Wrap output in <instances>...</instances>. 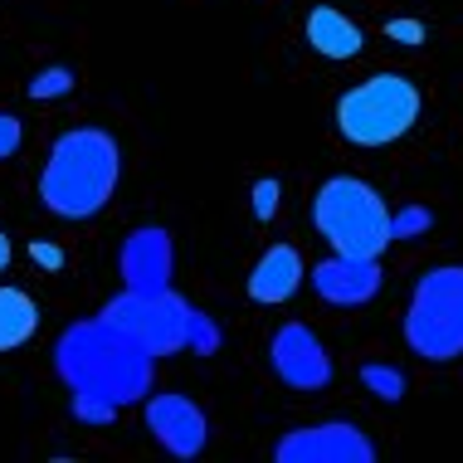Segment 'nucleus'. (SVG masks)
I'll return each mask as SVG.
<instances>
[{"mask_svg": "<svg viewBox=\"0 0 463 463\" xmlns=\"http://www.w3.org/2000/svg\"><path fill=\"white\" fill-rule=\"evenodd\" d=\"M307 44L317 49L322 59H356L361 44H366V34H361V24L352 15H342V10H332V5H317L307 15Z\"/></svg>", "mask_w": 463, "mask_h": 463, "instance_id": "ddd939ff", "label": "nucleus"}, {"mask_svg": "<svg viewBox=\"0 0 463 463\" xmlns=\"http://www.w3.org/2000/svg\"><path fill=\"white\" fill-rule=\"evenodd\" d=\"M424 98L405 73H371L336 98V132L352 146H391L420 122Z\"/></svg>", "mask_w": 463, "mask_h": 463, "instance_id": "20e7f679", "label": "nucleus"}, {"mask_svg": "<svg viewBox=\"0 0 463 463\" xmlns=\"http://www.w3.org/2000/svg\"><path fill=\"white\" fill-rule=\"evenodd\" d=\"M361 385H366L371 395H381V400H395L405 395V371H395V366H385V361H366L361 366Z\"/></svg>", "mask_w": 463, "mask_h": 463, "instance_id": "2eb2a0df", "label": "nucleus"}, {"mask_svg": "<svg viewBox=\"0 0 463 463\" xmlns=\"http://www.w3.org/2000/svg\"><path fill=\"white\" fill-rule=\"evenodd\" d=\"M40 332V303L24 288H0V356L20 352Z\"/></svg>", "mask_w": 463, "mask_h": 463, "instance_id": "4468645a", "label": "nucleus"}, {"mask_svg": "<svg viewBox=\"0 0 463 463\" xmlns=\"http://www.w3.org/2000/svg\"><path fill=\"white\" fill-rule=\"evenodd\" d=\"M434 215L424 205H405L400 215H391V240H415L420 230H430Z\"/></svg>", "mask_w": 463, "mask_h": 463, "instance_id": "a211bd4d", "label": "nucleus"}, {"mask_svg": "<svg viewBox=\"0 0 463 463\" xmlns=\"http://www.w3.org/2000/svg\"><path fill=\"white\" fill-rule=\"evenodd\" d=\"M185 346H191L195 356H215V346H220L215 322H210L200 307H191V322H185Z\"/></svg>", "mask_w": 463, "mask_h": 463, "instance_id": "f3484780", "label": "nucleus"}, {"mask_svg": "<svg viewBox=\"0 0 463 463\" xmlns=\"http://www.w3.org/2000/svg\"><path fill=\"white\" fill-rule=\"evenodd\" d=\"M122 181V146L103 128H69L49 146L40 171V200L59 220H93L108 210Z\"/></svg>", "mask_w": 463, "mask_h": 463, "instance_id": "f03ea898", "label": "nucleus"}, {"mask_svg": "<svg viewBox=\"0 0 463 463\" xmlns=\"http://www.w3.org/2000/svg\"><path fill=\"white\" fill-rule=\"evenodd\" d=\"M142 415H146L152 439L166 449L171 458H195V454H205V444H210V420H205V410H200L195 400L166 391V395L142 400Z\"/></svg>", "mask_w": 463, "mask_h": 463, "instance_id": "1a4fd4ad", "label": "nucleus"}, {"mask_svg": "<svg viewBox=\"0 0 463 463\" xmlns=\"http://www.w3.org/2000/svg\"><path fill=\"white\" fill-rule=\"evenodd\" d=\"M312 288H317V298L332 307H361L381 293V264H375V259L332 254L312 269Z\"/></svg>", "mask_w": 463, "mask_h": 463, "instance_id": "9b49d317", "label": "nucleus"}, {"mask_svg": "<svg viewBox=\"0 0 463 463\" xmlns=\"http://www.w3.org/2000/svg\"><path fill=\"white\" fill-rule=\"evenodd\" d=\"M73 415L79 420H89V424H108L118 410H108V405H98V400H89V395H73Z\"/></svg>", "mask_w": 463, "mask_h": 463, "instance_id": "412c9836", "label": "nucleus"}, {"mask_svg": "<svg viewBox=\"0 0 463 463\" xmlns=\"http://www.w3.org/2000/svg\"><path fill=\"white\" fill-rule=\"evenodd\" d=\"M34 259H40V264H49V269H59V264H64V254H59L54 244H34Z\"/></svg>", "mask_w": 463, "mask_h": 463, "instance_id": "5701e85b", "label": "nucleus"}, {"mask_svg": "<svg viewBox=\"0 0 463 463\" xmlns=\"http://www.w3.org/2000/svg\"><path fill=\"white\" fill-rule=\"evenodd\" d=\"M279 463H371L375 444L366 439V430L346 420H327V424H303V430H288L273 444Z\"/></svg>", "mask_w": 463, "mask_h": 463, "instance_id": "0eeeda50", "label": "nucleus"}, {"mask_svg": "<svg viewBox=\"0 0 463 463\" xmlns=\"http://www.w3.org/2000/svg\"><path fill=\"white\" fill-rule=\"evenodd\" d=\"M98 317H103L108 327H118L122 336H132L152 361H161V356L185 352L191 303H185L181 293H171V288H161V293H122V298H112V303H103Z\"/></svg>", "mask_w": 463, "mask_h": 463, "instance_id": "423d86ee", "label": "nucleus"}, {"mask_svg": "<svg viewBox=\"0 0 463 463\" xmlns=\"http://www.w3.org/2000/svg\"><path fill=\"white\" fill-rule=\"evenodd\" d=\"M303 254H298L293 244H269L264 254H259V264L249 269V298L264 307H279L288 298L303 288Z\"/></svg>", "mask_w": 463, "mask_h": 463, "instance_id": "f8f14e48", "label": "nucleus"}, {"mask_svg": "<svg viewBox=\"0 0 463 463\" xmlns=\"http://www.w3.org/2000/svg\"><path fill=\"white\" fill-rule=\"evenodd\" d=\"M20 142H24L20 118H15V112H0V161L15 156V152H20Z\"/></svg>", "mask_w": 463, "mask_h": 463, "instance_id": "aec40b11", "label": "nucleus"}, {"mask_svg": "<svg viewBox=\"0 0 463 463\" xmlns=\"http://www.w3.org/2000/svg\"><path fill=\"white\" fill-rule=\"evenodd\" d=\"M73 89V69H64V64H54V69H40L30 83H24V93L34 98V103H44V98H64Z\"/></svg>", "mask_w": 463, "mask_h": 463, "instance_id": "dca6fc26", "label": "nucleus"}, {"mask_svg": "<svg viewBox=\"0 0 463 463\" xmlns=\"http://www.w3.org/2000/svg\"><path fill=\"white\" fill-rule=\"evenodd\" d=\"M405 346L430 366L463 356V264L430 269L410 293Z\"/></svg>", "mask_w": 463, "mask_h": 463, "instance_id": "39448f33", "label": "nucleus"}, {"mask_svg": "<svg viewBox=\"0 0 463 463\" xmlns=\"http://www.w3.org/2000/svg\"><path fill=\"white\" fill-rule=\"evenodd\" d=\"M54 371L64 375V385L73 395H89L108 410L137 405L152 391V356L132 336L108 327L103 317L64 327V336L54 346Z\"/></svg>", "mask_w": 463, "mask_h": 463, "instance_id": "f257e3e1", "label": "nucleus"}, {"mask_svg": "<svg viewBox=\"0 0 463 463\" xmlns=\"http://www.w3.org/2000/svg\"><path fill=\"white\" fill-rule=\"evenodd\" d=\"M385 34L400 40V44H420L424 40V24L420 20H391V24H385Z\"/></svg>", "mask_w": 463, "mask_h": 463, "instance_id": "4be33fe9", "label": "nucleus"}, {"mask_svg": "<svg viewBox=\"0 0 463 463\" xmlns=\"http://www.w3.org/2000/svg\"><path fill=\"white\" fill-rule=\"evenodd\" d=\"M269 361H273V375H279L288 391L312 395V391H327L332 385V356L307 322H283L269 342Z\"/></svg>", "mask_w": 463, "mask_h": 463, "instance_id": "6e6552de", "label": "nucleus"}, {"mask_svg": "<svg viewBox=\"0 0 463 463\" xmlns=\"http://www.w3.org/2000/svg\"><path fill=\"white\" fill-rule=\"evenodd\" d=\"M312 224L332 244V254L346 259H381V249L391 244V205L361 176L322 181L312 195Z\"/></svg>", "mask_w": 463, "mask_h": 463, "instance_id": "7ed1b4c3", "label": "nucleus"}, {"mask_svg": "<svg viewBox=\"0 0 463 463\" xmlns=\"http://www.w3.org/2000/svg\"><path fill=\"white\" fill-rule=\"evenodd\" d=\"M5 269H10V234L0 230V273H5Z\"/></svg>", "mask_w": 463, "mask_h": 463, "instance_id": "b1692460", "label": "nucleus"}, {"mask_svg": "<svg viewBox=\"0 0 463 463\" xmlns=\"http://www.w3.org/2000/svg\"><path fill=\"white\" fill-rule=\"evenodd\" d=\"M118 269H122L128 293H161V288H171V269H176L171 234L161 230V224H142V230H132L128 240H122Z\"/></svg>", "mask_w": 463, "mask_h": 463, "instance_id": "9d476101", "label": "nucleus"}, {"mask_svg": "<svg viewBox=\"0 0 463 463\" xmlns=\"http://www.w3.org/2000/svg\"><path fill=\"white\" fill-rule=\"evenodd\" d=\"M279 181H273V176H264V181H254V220L259 224H269L273 220V210H279Z\"/></svg>", "mask_w": 463, "mask_h": 463, "instance_id": "6ab92c4d", "label": "nucleus"}]
</instances>
